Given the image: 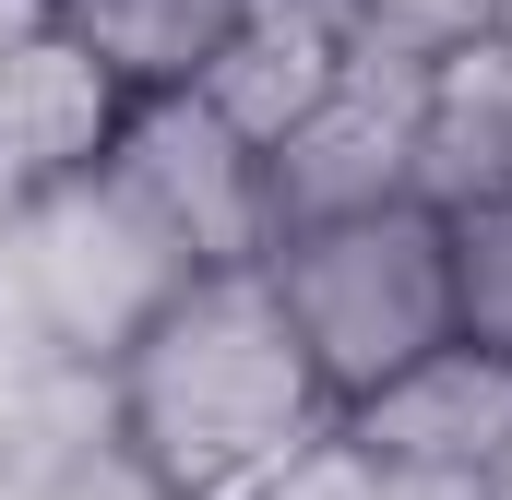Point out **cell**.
Here are the masks:
<instances>
[{"mask_svg":"<svg viewBox=\"0 0 512 500\" xmlns=\"http://www.w3.org/2000/svg\"><path fill=\"white\" fill-rule=\"evenodd\" d=\"M512 191V36H465L417 60V203H489Z\"/></svg>","mask_w":512,"mask_h":500,"instance_id":"obj_8","label":"cell"},{"mask_svg":"<svg viewBox=\"0 0 512 500\" xmlns=\"http://www.w3.org/2000/svg\"><path fill=\"white\" fill-rule=\"evenodd\" d=\"M96 417L155 500H251L334 429V393L262 262H191L96 370Z\"/></svg>","mask_w":512,"mask_h":500,"instance_id":"obj_1","label":"cell"},{"mask_svg":"<svg viewBox=\"0 0 512 500\" xmlns=\"http://www.w3.org/2000/svg\"><path fill=\"white\" fill-rule=\"evenodd\" d=\"M346 36L382 60H441L465 36H501V0H346Z\"/></svg>","mask_w":512,"mask_h":500,"instance_id":"obj_12","label":"cell"},{"mask_svg":"<svg viewBox=\"0 0 512 500\" xmlns=\"http://www.w3.org/2000/svg\"><path fill=\"white\" fill-rule=\"evenodd\" d=\"M0 262H12V298H24L36 346H48L60 370H84V381L108 370L131 346V322L191 274V250L108 179V155L0 191Z\"/></svg>","mask_w":512,"mask_h":500,"instance_id":"obj_3","label":"cell"},{"mask_svg":"<svg viewBox=\"0 0 512 500\" xmlns=\"http://www.w3.org/2000/svg\"><path fill=\"white\" fill-rule=\"evenodd\" d=\"M262 167H274V227H286V215H334V203L417 191V60L358 48V60L334 72V96L286 131Z\"/></svg>","mask_w":512,"mask_h":500,"instance_id":"obj_5","label":"cell"},{"mask_svg":"<svg viewBox=\"0 0 512 500\" xmlns=\"http://www.w3.org/2000/svg\"><path fill=\"white\" fill-rule=\"evenodd\" d=\"M501 36H512V0H501Z\"/></svg>","mask_w":512,"mask_h":500,"instance_id":"obj_13","label":"cell"},{"mask_svg":"<svg viewBox=\"0 0 512 500\" xmlns=\"http://www.w3.org/2000/svg\"><path fill=\"white\" fill-rule=\"evenodd\" d=\"M108 179H120L191 262H262V239H274V167H262V143L227 120L203 84L131 96L120 131H108Z\"/></svg>","mask_w":512,"mask_h":500,"instance_id":"obj_4","label":"cell"},{"mask_svg":"<svg viewBox=\"0 0 512 500\" xmlns=\"http://www.w3.org/2000/svg\"><path fill=\"white\" fill-rule=\"evenodd\" d=\"M346 441H370L382 465H417V477H465V489L512 500V370L489 346H429L405 381H382L370 405H346Z\"/></svg>","mask_w":512,"mask_h":500,"instance_id":"obj_7","label":"cell"},{"mask_svg":"<svg viewBox=\"0 0 512 500\" xmlns=\"http://www.w3.org/2000/svg\"><path fill=\"white\" fill-rule=\"evenodd\" d=\"M251 500H501V489H465V477H417V465H382L370 441H346V417L286 465V477H262Z\"/></svg>","mask_w":512,"mask_h":500,"instance_id":"obj_11","label":"cell"},{"mask_svg":"<svg viewBox=\"0 0 512 500\" xmlns=\"http://www.w3.org/2000/svg\"><path fill=\"white\" fill-rule=\"evenodd\" d=\"M441 227H453V334L512 370V191L453 203Z\"/></svg>","mask_w":512,"mask_h":500,"instance_id":"obj_10","label":"cell"},{"mask_svg":"<svg viewBox=\"0 0 512 500\" xmlns=\"http://www.w3.org/2000/svg\"><path fill=\"white\" fill-rule=\"evenodd\" d=\"M120 108L131 96L108 84V60L60 24V0H0V191L108 155Z\"/></svg>","mask_w":512,"mask_h":500,"instance_id":"obj_6","label":"cell"},{"mask_svg":"<svg viewBox=\"0 0 512 500\" xmlns=\"http://www.w3.org/2000/svg\"><path fill=\"white\" fill-rule=\"evenodd\" d=\"M346 60H358V36H334V24H298V12H239V36L203 60V96H215V108H227V120L274 155L286 131L334 96V72H346Z\"/></svg>","mask_w":512,"mask_h":500,"instance_id":"obj_9","label":"cell"},{"mask_svg":"<svg viewBox=\"0 0 512 500\" xmlns=\"http://www.w3.org/2000/svg\"><path fill=\"white\" fill-rule=\"evenodd\" d=\"M262 274H274L310 370L334 393V417L370 405L382 381H405L429 346H453V227L417 191L334 203V215H286L262 239Z\"/></svg>","mask_w":512,"mask_h":500,"instance_id":"obj_2","label":"cell"}]
</instances>
